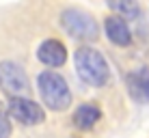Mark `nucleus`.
I'll use <instances>...</instances> for the list:
<instances>
[{
    "label": "nucleus",
    "mask_w": 149,
    "mask_h": 138,
    "mask_svg": "<svg viewBox=\"0 0 149 138\" xmlns=\"http://www.w3.org/2000/svg\"><path fill=\"white\" fill-rule=\"evenodd\" d=\"M74 65L78 71V78L89 86H106L110 80V67L106 63V58L102 52H97L95 48H84L76 50L74 54Z\"/></svg>",
    "instance_id": "nucleus-1"
},
{
    "label": "nucleus",
    "mask_w": 149,
    "mask_h": 138,
    "mask_svg": "<svg viewBox=\"0 0 149 138\" xmlns=\"http://www.w3.org/2000/svg\"><path fill=\"white\" fill-rule=\"evenodd\" d=\"M37 89L43 99V104L50 110H67L71 104V91L67 86V80L56 71H43L37 78Z\"/></svg>",
    "instance_id": "nucleus-2"
},
{
    "label": "nucleus",
    "mask_w": 149,
    "mask_h": 138,
    "mask_svg": "<svg viewBox=\"0 0 149 138\" xmlns=\"http://www.w3.org/2000/svg\"><path fill=\"white\" fill-rule=\"evenodd\" d=\"M61 24L71 37L80 41H95L100 37V24L91 13L82 9H65L61 13Z\"/></svg>",
    "instance_id": "nucleus-3"
},
{
    "label": "nucleus",
    "mask_w": 149,
    "mask_h": 138,
    "mask_svg": "<svg viewBox=\"0 0 149 138\" xmlns=\"http://www.w3.org/2000/svg\"><path fill=\"white\" fill-rule=\"evenodd\" d=\"M0 89L9 97H24L30 89L28 76L22 69V65L13 60H2L0 63Z\"/></svg>",
    "instance_id": "nucleus-4"
},
{
    "label": "nucleus",
    "mask_w": 149,
    "mask_h": 138,
    "mask_svg": "<svg viewBox=\"0 0 149 138\" xmlns=\"http://www.w3.org/2000/svg\"><path fill=\"white\" fill-rule=\"evenodd\" d=\"M9 114L24 125H39L45 121V112L39 104L28 97H11L9 101Z\"/></svg>",
    "instance_id": "nucleus-5"
},
{
    "label": "nucleus",
    "mask_w": 149,
    "mask_h": 138,
    "mask_svg": "<svg viewBox=\"0 0 149 138\" xmlns=\"http://www.w3.org/2000/svg\"><path fill=\"white\" fill-rule=\"evenodd\" d=\"M127 93L138 104H147L149 101V67H138L130 71L125 78Z\"/></svg>",
    "instance_id": "nucleus-6"
},
{
    "label": "nucleus",
    "mask_w": 149,
    "mask_h": 138,
    "mask_svg": "<svg viewBox=\"0 0 149 138\" xmlns=\"http://www.w3.org/2000/svg\"><path fill=\"white\" fill-rule=\"evenodd\" d=\"M37 58L48 67H63L67 63V48L58 39H45L37 48Z\"/></svg>",
    "instance_id": "nucleus-7"
},
{
    "label": "nucleus",
    "mask_w": 149,
    "mask_h": 138,
    "mask_svg": "<svg viewBox=\"0 0 149 138\" xmlns=\"http://www.w3.org/2000/svg\"><path fill=\"white\" fill-rule=\"evenodd\" d=\"M104 30H106V37H108L110 43L119 45V48H125V45L132 43V33L127 28V22L119 15H110L106 17L104 22Z\"/></svg>",
    "instance_id": "nucleus-8"
},
{
    "label": "nucleus",
    "mask_w": 149,
    "mask_h": 138,
    "mask_svg": "<svg viewBox=\"0 0 149 138\" xmlns=\"http://www.w3.org/2000/svg\"><path fill=\"white\" fill-rule=\"evenodd\" d=\"M100 119H102V110L97 108L95 104L78 106L76 112H74V117H71V121H74V125L78 127V130H91Z\"/></svg>",
    "instance_id": "nucleus-9"
},
{
    "label": "nucleus",
    "mask_w": 149,
    "mask_h": 138,
    "mask_svg": "<svg viewBox=\"0 0 149 138\" xmlns=\"http://www.w3.org/2000/svg\"><path fill=\"white\" fill-rule=\"evenodd\" d=\"M106 4L123 19H136L141 15V7L136 0H106Z\"/></svg>",
    "instance_id": "nucleus-10"
},
{
    "label": "nucleus",
    "mask_w": 149,
    "mask_h": 138,
    "mask_svg": "<svg viewBox=\"0 0 149 138\" xmlns=\"http://www.w3.org/2000/svg\"><path fill=\"white\" fill-rule=\"evenodd\" d=\"M0 138H11V121H9V112L0 106Z\"/></svg>",
    "instance_id": "nucleus-11"
}]
</instances>
